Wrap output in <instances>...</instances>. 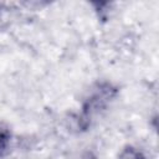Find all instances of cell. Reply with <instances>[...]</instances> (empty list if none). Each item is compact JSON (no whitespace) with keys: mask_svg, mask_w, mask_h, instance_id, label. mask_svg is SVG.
<instances>
[{"mask_svg":"<svg viewBox=\"0 0 159 159\" xmlns=\"http://www.w3.org/2000/svg\"><path fill=\"white\" fill-rule=\"evenodd\" d=\"M10 139H11V134L9 129L0 125V159L6 154L10 144Z\"/></svg>","mask_w":159,"mask_h":159,"instance_id":"obj_1","label":"cell"},{"mask_svg":"<svg viewBox=\"0 0 159 159\" xmlns=\"http://www.w3.org/2000/svg\"><path fill=\"white\" fill-rule=\"evenodd\" d=\"M119 159H145V158L134 148H127L122 152Z\"/></svg>","mask_w":159,"mask_h":159,"instance_id":"obj_2","label":"cell"}]
</instances>
